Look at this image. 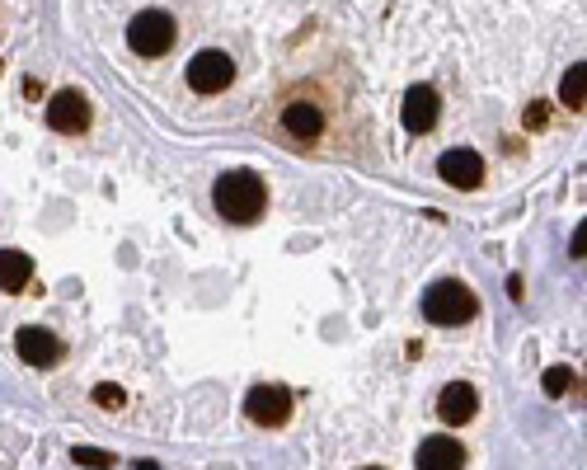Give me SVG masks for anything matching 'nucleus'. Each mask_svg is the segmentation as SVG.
<instances>
[{
  "label": "nucleus",
  "mask_w": 587,
  "mask_h": 470,
  "mask_svg": "<svg viewBox=\"0 0 587 470\" xmlns=\"http://www.w3.org/2000/svg\"><path fill=\"white\" fill-rule=\"evenodd\" d=\"M33 278V259L24 250H0V292H24Z\"/></svg>",
  "instance_id": "obj_13"
},
{
  "label": "nucleus",
  "mask_w": 587,
  "mask_h": 470,
  "mask_svg": "<svg viewBox=\"0 0 587 470\" xmlns=\"http://www.w3.org/2000/svg\"><path fill=\"white\" fill-rule=\"evenodd\" d=\"M437 174L447 179L451 188H479V179H484V156L479 151H470V146H451L447 156L437 160Z\"/></svg>",
  "instance_id": "obj_8"
},
{
  "label": "nucleus",
  "mask_w": 587,
  "mask_h": 470,
  "mask_svg": "<svg viewBox=\"0 0 587 470\" xmlns=\"http://www.w3.org/2000/svg\"><path fill=\"white\" fill-rule=\"evenodd\" d=\"M465 447L456 438H428L418 447V470H461Z\"/></svg>",
  "instance_id": "obj_12"
},
{
  "label": "nucleus",
  "mask_w": 587,
  "mask_h": 470,
  "mask_svg": "<svg viewBox=\"0 0 587 470\" xmlns=\"http://www.w3.org/2000/svg\"><path fill=\"white\" fill-rule=\"evenodd\" d=\"M123 386H109V381H104V386H94V405H104V409H123Z\"/></svg>",
  "instance_id": "obj_17"
},
{
  "label": "nucleus",
  "mask_w": 587,
  "mask_h": 470,
  "mask_svg": "<svg viewBox=\"0 0 587 470\" xmlns=\"http://www.w3.org/2000/svg\"><path fill=\"white\" fill-rule=\"evenodd\" d=\"M400 118H404V127H409V132H433L437 118H442V99H437L433 85H414V90L404 94Z\"/></svg>",
  "instance_id": "obj_9"
},
{
  "label": "nucleus",
  "mask_w": 587,
  "mask_h": 470,
  "mask_svg": "<svg viewBox=\"0 0 587 470\" xmlns=\"http://www.w3.org/2000/svg\"><path fill=\"white\" fill-rule=\"evenodd\" d=\"M76 466H85V470H113V452H99V447H76Z\"/></svg>",
  "instance_id": "obj_16"
},
{
  "label": "nucleus",
  "mask_w": 587,
  "mask_h": 470,
  "mask_svg": "<svg viewBox=\"0 0 587 470\" xmlns=\"http://www.w3.org/2000/svg\"><path fill=\"white\" fill-rule=\"evenodd\" d=\"M47 127H52V132H66V137L85 132V127H90V99L80 90H62L47 104Z\"/></svg>",
  "instance_id": "obj_7"
},
{
  "label": "nucleus",
  "mask_w": 587,
  "mask_h": 470,
  "mask_svg": "<svg viewBox=\"0 0 587 470\" xmlns=\"http://www.w3.org/2000/svg\"><path fill=\"white\" fill-rule=\"evenodd\" d=\"M245 414L259 428H282V423L292 419V391L287 386H254L245 395Z\"/></svg>",
  "instance_id": "obj_6"
},
{
  "label": "nucleus",
  "mask_w": 587,
  "mask_h": 470,
  "mask_svg": "<svg viewBox=\"0 0 587 470\" xmlns=\"http://www.w3.org/2000/svg\"><path fill=\"white\" fill-rule=\"evenodd\" d=\"M15 353L29 362V367H52V362L62 358V344H57V334H52V329L24 325L15 334Z\"/></svg>",
  "instance_id": "obj_10"
},
{
  "label": "nucleus",
  "mask_w": 587,
  "mask_h": 470,
  "mask_svg": "<svg viewBox=\"0 0 587 470\" xmlns=\"http://www.w3.org/2000/svg\"><path fill=\"white\" fill-rule=\"evenodd\" d=\"M212 203H217V212L226 221L249 226V221H259L263 207H268V188H263V179L254 170H226L217 184H212Z\"/></svg>",
  "instance_id": "obj_1"
},
{
  "label": "nucleus",
  "mask_w": 587,
  "mask_h": 470,
  "mask_svg": "<svg viewBox=\"0 0 587 470\" xmlns=\"http://www.w3.org/2000/svg\"><path fill=\"white\" fill-rule=\"evenodd\" d=\"M362 470H376V466H362Z\"/></svg>",
  "instance_id": "obj_19"
},
{
  "label": "nucleus",
  "mask_w": 587,
  "mask_h": 470,
  "mask_svg": "<svg viewBox=\"0 0 587 470\" xmlns=\"http://www.w3.org/2000/svg\"><path fill=\"white\" fill-rule=\"evenodd\" d=\"M475 311H479V301L465 282H433L423 292V315L433 325H465V320H475Z\"/></svg>",
  "instance_id": "obj_2"
},
{
  "label": "nucleus",
  "mask_w": 587,
  "mask_h": 470,
  "mask_svg": "<svg viewBox=\"0 0 587 470\" xmlns=\"http://www.w3.org/2000/svg\"><path fill=\"white\" fill-rule=\"evenodd\" d=\"M475 409H479V395H475V386H465V381H451L447 391L437 395V419L451 423V428L470 423L475 419Z\"/></svg>",
  "instance_id": "obj_11"
},
{
  "label": "nucleus",
  "mask_w": 587,
  "mask_h": 470,
  "mask_svg": "<svg viewBox=\"0 0 587 470\" xmlns=\"http://www.w3.org/2000/svg\"><path fill=\"white\" fill-rule=\"evenodd\" d=\"M278 127L292 146H315V141L325 137L329 123H325V109H320L315 99H287L278 113Z\"/></svg>",
  "instance_id": "obj_4"
},
{
  "label": "nucleus",
  "mask_w": 587,
  "mask_h": 470,
  "mask_svg": "<svg viewBox=\"0 0 587 470\" xmlns=\"http://www.w3.org/2000/svg\"><path fill=\"white\" fill-rule=\"evenodd\" d=\"M569 254H573V259H587V221H583V226H578V231H573V240H569Z\"/></svg>",
  "instance_id": "obj_18"
},
{
  "label": "nucleus",
  "mask_w": 587,
  "mask_h": 470,
  "mask_svg": "<svg viewBox=\"0 0 587 470\" xmlns=\"http://www.w3.org/2000/svg\"><path fill=\"white\" fill-rule=\"evenodd\" d=\"M559 104L564 109H587V62L564 71V80H559Z\"/></svg>",
  "instance_id": "obj_14"
},
{
  "label": "nucleus",
  "mask_w": 587,
  "mask_h": 470,
  "mask_svg": "<svg viewBox=\"0 0 587 470\" xmlns=\"http://www.w3.org/2000/svg\"><path fill=\"white\" fill-rule=\"evenodd\" d=\"M541 386H545V395H569L573 391V372L569 367H545V376H541Z\"/></svg>",
  "instance_id": "obj_15"
},
{
  "label": "nucleus",
  "mask_w": 587,
  "mask_h": 470,
  "mask_svg": "<svg viewBox=\"0 0 587 470\" xmlns=\"http://www.w3.org/2000/svg\"><path fill=\"white\" fill-rule=\"evenodd\" d=\"M174 38H179V29H174V19L165 15V10H141V15L127 24V47H132L137 57H165L174 47Z\"/></svg>",
  "instance_id": "obj_3"
},
{
  "label": "nucleus",
  "mask_w": 587,
  "mask_h": 470,
  "mask_svg": "<svg viewBox=\"0 0 587 470\" xmlns=\"http://www.w3.org/2000/svg\"><path fill=\"white\" fill-rule=\"evenodd\" d=\"M231 80H235V62L226 52H217V47H207V52H198V57L188 62V90L221 94Z\"/></svg>",
  "instance_id": "obj_5"
}]
</instances>
